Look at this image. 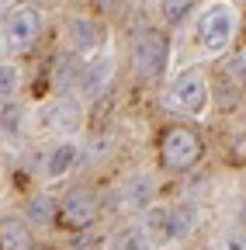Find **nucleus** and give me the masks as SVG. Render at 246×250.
Returning a JSON list of instances; mask_svg holds the SVG:
<instances>
[{
	"instance_id": "4",
	"label": "nucleus",
	"mask_w": 246,
	"mask_h": 250,
	"mask_svg": "<svg viewBox=\"0 0 246 250\" xmlns=\"http://www.w3.org/2000/svg\"><path fill=\"white\" fill-rule=\"evenodd\" d=\"M42 39V14L32 4H14L4 18V42L11 52H28Z\"/></svg>"
},
{
	"instance_id": "11",
	"label": "nucleus",
	"mask_w": 246,
	"mask_h": 250,
	"mask_svg": "<svg viewBox=\"0 0 246 250\" xmlns=\"http://www.w3.org/2000/svg\"><path fill=\"white\" fill-rule=\"evenodd\" d=\"M76 164V146L73 143H59L56 149H49L45 156V181H59V177H66Z\"/></svg>"
},
{
	"instance_id": "10",
	"label": "nucleus",
	"mask_w": 246,
	"mask_h": 250,
	"mask_svg": "<svg viewBox=\"0 0 246 250\" xmlns=\"http://www.w3.org/2000/svg\"><path fill=\"white\" fill-rule=\"evenodd\" d=\"M198 226V208L194 205H173L170 212H163V233L173 236V240H184V236H191Z\"/></svg>"
},
{
	"instance_id": "8",
	"label": "nucleus",
	"mask_w": 246,
	"mask_h": 250,
	"mask_svg": "<svg viewBox=\"0 0 246 250\" xmlns=\"http://www.w3.org/2000/svg\"><path fill=\"white\" fill-rule=\"evenodd\" d=\"M121 202L132 212H146L152 202H156V181H152L146 170L125 177V188H121Z\"/></svg>"
},
{
	"instance_id": "1",
	"label": "nucleus",
	"mask_w": 246,
	"mask_h": 250,
	"mask_svg": "<svg viewBox=\"0 0 246 250\" xmlns=\"http://www.w3.org/2000/svg\"><path fill=\"white\" fill-rule=\"evenodd\" d=\"M198 39L208 52H222L232 39H236V11L226 0H215L208 4L198 18Z\"/></svg>"
},
{
	"instance_id": "15",
	"label": "nucleus",
	"mask_w": 246,
	"mask_h": 250,
	"mask_svg": "<svg viewBox=\"0 0 246 250\" xmlns=\"http://www.w3.org/2000/svg\"><path fill=\"white\" fill-rule=\"evenodd\" d=\"M52 215H56V202H52L49 195L28 198V205H24V219H28L32 226H45V223H52Z\"/></svg>"
},
{
	"instance_id": "17",
	"label": "nucleus",
	"mask_w": 246,
	"mask_h": 250,
	"mask_svg": "<svg viewBox=\"0 0 246 250\" xmlns=\"http://www.w3.org/2000/svg\"><path fill=\"white\" fill-rule=\"evenodd\" d=\"M114 250H149V240L139 226H129L114 236Z\"/></svg>"
},
{
	"instance_id": "2",
	"label": "nucleus",
	"mask_w": 246,
	"mask_h": 250,
	"mask_svg": "<svg viewBox=\"0 0 246 250\" xmlns=\"http://www.w3.org/2000/svg\"><path fill=\"white\" fill-rule=\"evenodd\" d=\"M170 59V42L156 28H139L132 39V66L139 77H160Z\"/></svg>"
},
{
	"instance_id": "14",
	"label": "nucleus",
	"mask_w": 246,
	"mask_h": 250,
	"mask_svg": "<svg viewBox=\"0 0 246 250\" xmlns=\"http://www.w3.org/2000/svg\"><path fill=\"white\" fill-rule=\"evenodd\" d=\"M76 59H73V52H59L56 56V66H52V90L56 94H66L70 87H73V77H76Z\"/></svg>"
},
{
	"instance_id": "21",
	"label": "nucleus",
	"mask_w": 246,
	"mask_h": 250,
	"mask_svg": "<svg viewBox=\"0 0 246 250\" xmlns=\"http://www.w3.org/2000/svg\"><path fill=\"white\" fill-rule=\"evenodd\" d=\"M28 250H52V247H28Z\"/></svg>"
},
{
	"instance_id": "6",
	"label": "nucleus",
	"mask_w": 246,
	"mask_h": 250,
	"mask_svg": "<svg viewBox=\"0 0 246 250\" xmlns=\"http://www.w3.org/2000/svg\"><path fill=\"white\" fill-rule=\"evenodd\" d=\"M170 104L180 108V111H188V115L205 111V104H208V80H205V73H198V70L180 73L173 80V87H170Z\"/></svg>"
},
{
	"instance_id": "5",
	"label": "nucleus",
	"mask_w": 246,
	"mask_h": 250,
	"mask_svg": "<svg viewBox=\"0 0 246 250\" xmlns=\"http://www.w3.org/2000/svg\"><path fill=\"white\" fill-rule=\"evenodd\" d=\"M56 208H59V223H63L66 229H73V233L90 229L97 223V212H101L97 208V195L90 191V188H70Z\"/></svg>"
},
{
	"instance_id": "22",
	"label": "nucleus",
	"mask_w": 246,
	"mask_h": 250,
	"mask_svg": "<svg viewBox=\"0 0 246 250\" xmlns=\"http://www.w3.org/2000/svg\"><path fill=\"white\" fill-rule=\"evenodd\" d=\"M0 177H4V164H0Z\"/></svg>"
},
{
	"instance_id": "18",
	"label": "nucleus",
	"mask_w": 246,
	"mask_h": 250,
	"mask_svg": "<svg viewBox=\"0 0 246 250\" xmlns=\"http://www.w3.org/2000/svg\"><path fill=\"white\" fill-rule=\"evenodd\" d=\"M191 7H194V0H163V18H167L170 24H177V21L188 18Z\"/></svg>"
},
{
	"instance_id": "13",
	"label": "nucleus",
	"mask_w": 246,
	"mask_h": 250,
	"mask_svg": "<svg viewBox=\"0 0 246 250\" xmlns=\"http://www.w3.org/2000/svg\"><path fill=\"white\" fill-rule=\"evenodd\" d=\"M108 77H111V59H94L83 70V80H80L83 98H97V94L104 90V83H108Z\"/></svg>"
},
{
	"instance_id": "12",
	"label": "nucleus",
	"mask_w": 246,
	"mask_h": 250,
	"mask_svg": "<svg viewBox=\"0 0 246 250\" xmlns=\"http://www.w3.org/2000/svg\"><path fill=\"white\" fill-rule=\"evenodd\" d=\"M28 247H32V233L21 219L14 215L0 219V250H28Z\"/></svg>"
},
{
	"instance_id": "9",
	"label": "nucleus",
	"mask_w": 246,
	"mask_h": 250,
	"mask_svg": "<svg viewBox=\"0 0 246 250\" xmlns=\"http://www.w3.org/2000/svg\"><path fill=\"white\" fill-rule=\"evenodd\" d=\"M70 42H73V52L76 56H94L104 42V31L97 28V21H90V18H73L70 21Z\"/></svg>"
},
{
	"instance_id": "19",
	"label": "nucleus",
	"mask_w": 246,
	"mask_h": 250,
	"mask_svg": "<svg viewBox=\"0 0 246 250\" xmlns=\"http://www.w3.org/2000/svg\"><path fill=\"white\" fill-rule=\"evenodd\" d=\"M243 62H246V56H243V49L229 56V77H232L236 83H243Z\"/></svg>"
},
{
	"instance_id": "20",
	"label": "nucleus",
	"mask_w": 246,
	"mask_h": 250,
	"mask_svg": "<svg viewBox=\"0 0 246 250\" xmlns=\"http://www.w3.org/2000/svg\"><path fill=\"white\" fill-rule=\"evenodd\" d=\"M229 250H243V236H239V233L229 236Z\"/></svg>"
},
{
	"instance_id": "16",
	"label": "nucleus",
	"mask_w": 246,
	"mask_h": 250,
	"mask_svg": "<svg viewBox=\"0 0 246 250\" xmlns=\"http://www.w3.org/2000/svg\"><path fill=\"white\" fill-rule=\"evenodd\" d=\"M21 87V70L14 62H0V101H11Z\"/></svg>"
},
{
	"instance_id": "3",
	"label": "nucleus",
	"mask_w": 246,
	"mask_h": 250,
	"mask_svg": "<svg viewBox=\"0 0 246 250\" xmlns=\"http://www.w3.org/2000/svg\"><path fill=\"white\" fill-rule=\"evenodd\" d=\"M201 153H205L201 136H198L194 129H188V125H177V129L163 132V139H160V160H163V167H170V170H188V167H194V164L201 160Z\"/></svg>"
},
{
	"instance_id": "7",
	"label": "nucleus",
	"mask_w": 246,
	"mask_h": 250,
	"mask_svg": "<svg viewBox=\"0 0 246 250\" xmlns=\"http://www.w3.org/2000/svg\"><path fill=\"white\" fill-rule=\"evenodd\" d=\"M38 115L56 132H76L80 129V104H76V98H70V94H59V98L45 101Z\"/></svg>"
}]
</instances>
